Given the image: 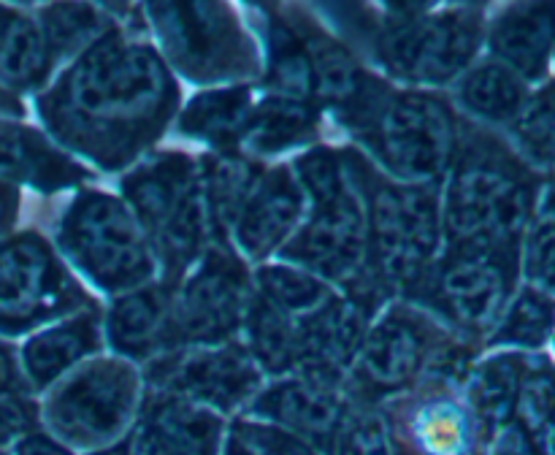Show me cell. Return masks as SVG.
<instances>
[{
  "mask_svg": "<svg viewBox=\"0 0 555 455\" xmlns=\"http://www.w3.org/2000/svg\"><path fill=\"white\" fill-rule=\"evenodd\" d=\"M173 103L177 87L155 49L108 32L41 98V117L70 150L119 168L160 135Z\"/></svg>",
  "mask_w": 555,
  "mask_h": 455,
  "instance_id": "cell-1",
  "label": "cell"
},
{
  "mask_svg": "<svg viewBox=\"0 0 555 455\" xmlns=\"http://www.w3.org/2000/svg\"><path fill=\"white\" fill-rule=\"evenodd\" d=\"M345 112L369 150L399 179H437L453 162L455 122L437 95L388 92V87L366 79Z\"/></svg>",
  "mask_w": 555,
  "mask_h": 455,
  "instance_id": "cell-2",
  "label": "cell"
},
{
  "mask_svg": "<svg viewBox=\"0 0 555 455\" xmlns=\"http://www.w3.org/2000/svg\"><path fill=\"white\" fill-rule=\"evenodd\" d=\"M531 214V187L504 155L472 150L455 162L444 195L450 249H518Z\"/></svg>",
  "mask_w": 555,
  "mask_h": 455,
  "instance_id": "cell-3",
  "label": "cell"
},
{
  "mask_svg": "<svg viewBox=\"0 0 555 455\" xmlns=\"http://www.w3.org/2000/svg\"><path fill=\"white\" fill-rule=\"evenodd\" d=\"M60 249L103 290H135L155 271L144 227L119 198L81 193L57 227Z\"/></svg>",
  "mask_w": 555,
  "mask_h": 455,
  "instance_id": "cell-4",
  "label": "cell"
},
{
  "mask_svg": "<svg viewBox=\"0 0 555 455\" xmlns=\"http://www.w3.org/2000/svg\"><path fill=\"white\" fill-rule=\"evenodd\" d=\"M128 209L171 274L188 269L211 233L204 190L184 155H160L122 182Z\"/></svg>",
  "mask_w": 555,
  "mask_h": 455,
  "instance_id": "cell-5",
  "label": "cell"
},
{
  "mask_svg": "<svg viewBox=\"0 0 555 455\" xmlns=\"http://www.w3.org/2000/svg\"><path fill=\"white\" fill-rule=\"evenodd\" d=\"M369 252L383 287L415 290L439 244V204L423 184L379 182L369 198Z\"/></svg>",
  "mask_w": 555,
  "mask_h": 455,
  "instance_id": "cell-6",
  "label": "cell"
},
{
  "mask_svg": "<svg viewBox=\"0 0 555 455\" xmlns=\"http://www.w3.org/2000/svg\"><path fill=\"white\" fill-rule=\"evenodd\" d=\"M482 38L480 11L450 9L428 14L404 9L383 32L379 54L396 76L417 84H442L475 57Z\"/></svg>",
  "mask_w": 555,
  "mask_h": 455,
  "instance_id": "cell-7",
  "label": "cell"
},
{
  "mask_svg": "<svg viewBox=\"0 0 555 455\" xmlns=\"http://www.w3.org/2000/svg\"><path fill=\"white\" fill-rule=\"evenodd\" d=\"M168 60L193 79H225L249 74L255 52L236 16L220 3L146 5Z\"/></svg>",
  "mask_w": 555,
  "mask_h": 455,
  "instance_id": "cell-8",
  "label": "cell"
},
{
  "mask_svg": "<svg viewBox=\"0 0 555 455\" xmlns=\"http://www.w3.org/2000/svg\"><path fill=\"white\" fill-rule=\"evenodd\" d=\"M139 401V377L128 363L95 361L47 401V422L81 447L106 444L128 426Z\"/></svg>",
  "mask_w": 555,
  "mask_h": 455,
  "instance_id": "cell-9",
  "label": "cell"
},
{
  "mask_svg": "<svg viewBox=\"0 0 555 455\" xmlns=\"http://www.w3.org/2000/svg\"><path fill=\"white\" fill-rule=\"evenodd\" d=\"M81 292L43 238L0 244V330L22 334L79 307Z\"/></svg>",
  "mask_w": 555,
  "mask_h": 455,
  "instance_id": "cell-10",
  "label": "cell"
},
{
  "mask_svg": "<svg viewBox=\"0 0 555 455\" xmlns=\"http://www.w3.org/2000/svg\"><path fill=\"white\" fill-rule=\"evenodd\" d=\"M518 249H450L428 282L434 307L469 334L488 330L507 307Z\"/></svg>",
  "mask_w": 555,
  "mask_h": 455,
  "instance_id": "cell-11",
  "label": "cell"
},
{
  "mask_svg": "<svg viewBox=\"0 0 555 455\" xmlns=\"http://www.w3.org/2000/svg\"><path fill=\"white\" fill-rule=\"evenodd\" d=\"M247 274L233 255L209 249L171 301L177 344L215 347L236 330L247 314Z\"/></svg>",
  "mask_w": 555,
  "mask_h": 455,
  "instance_id": "cell-12",
  "label": "cell"
},
{
  "mask_svg": "<svg viewBox=\"0 0 555 455\" xmlns=\"http://www.w3.org/2000/svg\"><path fill=\"white\" fill-rule=\"evenodd\" d=\"M155 382L198 406L233 410L258 390V363L233 344L171 352L155 366Z\"/></svg>",
  "mask_w": 555,
  "mask_h": 455,
  "instance_id": "cell-13",
  "label": "cell"
},
{
  "mask_svg": "<svg viewBox=\"0 0 555 455\" xmlns=\"http://www.w3.org/2000/svg\"><path fill=\"white\" fill-rule=\"evenodd\" d=\"M369 252V225L361 204L350 190L314 200V214L291 244L282 249L287 260L309 274L345 280L361 271Z\"/></svg>",
  "mask_w": 555,
  "mask_h": 455,
  "instance_id": "cell-14",
  "label": "cell"
},
{
  "mask_svg": "<svg viewBox=\"0 0 555 455\" xmlns=\"http://www.w3.org/2000/svg\"><path fill=\"white\" fill-rule=\"evenodd\" d=\"M366 314L352 298H331L298 320V361L301 374L336 385L341 372L358 358L366 336Z\"/></svg>",
  "mask_w": 555,
  "mask_h": 455,
  "instance_id": "cell-15",
  "label": "cell"
},
{
  "mask_svg": "<svg viewBox=\"0 0 555 455\" xmlns=\"http://www.w3.org/2000/svg\"><path fill=\"white\" fill-rule=\"evenodd\" d=\"M428 328L421 314L393 307L366 336L358 350V377L374 390H399L428 361Z\"/></svg>",
  "mask_w": 555,
  "mask_h": 455,
  "instance_id": "cell-16",
  "label": "cell"
},
{
  "mask_svg": "<svg viewBox=\"0 0 555 455\" xmlns=\"http://www.w3.org/2000/svg\"><path fill=\"white\" fill-rule=\"evenodd\" d=\"M253 412L318 450L331 447L345 422V406L336 393V385L307 374H298L296 379H285L266 390L253 404Z\"/></svg>",
  "mask_w": 555,
  "mask_h": 455,
  "instance_id": "cell-17",
  "label": "cell"
},
{
  "mask_svg": "<svg viewBox=\"0 0 555 455\" xmlns=\"http://www.w3.org/2000/svg\"><path fill=\"white\" fill-rule=\"evenodd\" d=\"M220 420L204 406L163 393L150 401L130 455H217Z\"/></svg>",
  "mask_w": 555,
  "mask_h": 455,
  "instance_id": "cell-18",
  "label": "cell"
},
{
  "mask_svg": "<svg viewBox=\"0 0 555 455\" xmlns=\"http://www.w3.org/2000/svg\"><path fill=\"white\" fill-rule=\"evenodd\" d=\"M301 184L285 168L258 177L247 204H244L242 217L233 227L238 247L249 258H266L269 252H274L301 217Z\"/></svg>",
  "mask_w": 555,
  "mask_h": 455,
  "instance_id": "cell-19",
  "label": "cell"
},
{
  "mask_svg": "<svg viewBox=\"0 0 555 455\" xmlns=\"http://www.w3.org/2000/svg\"><path fill=\"white\" fill-rule=\"evenodd\" d=\"M555 47V5H509L491 27V49L520 79H540Z\"/></svg>",
  "mask_w": 555,
  "mask_h": 455,
  "instance_id": "cell-20",
  "label": "cell"
},
{
  "mask_svg": "<svg viewBox=\"0 0 555 455\" xmlns=\"http://www.w3.org/2000/svg\"><path fill=\"white\" fill-rule=\"evenodd\" d=\"M108 339L114 350L139 361L177 352L171 298H166V292L157 287L133 290L119 298L108 312Z\"/></svg>",
  "mask_w": 555,
  "mask_h": 455,
  "instance_id": "cell-21",
  "label": "cell"
},
{
  "mask_svg": "<svg viewBox=\"0 0 555 455\" xmlns=\"http://www.w3.org/2000/svg\"><path fill=\"white\" fill-rule=\"evenodd\" d=\"M0 177L27 179L38 187L52 190L76 184L85 179V171L33 130L0 122Z\"/></svg>",
  "mask_w": 555,
  "mask_h": 455,
  "instance_id": "cell-22",
  "label": "cell"
},
{
  "mask_svg": "<svg viewBox=\"0 0 555 455\" xmlns=\"http://www.w3.org/2000/svg\"><path fill=\"white\" fill-rule=\"evenodd\" d=\"M98 339H101L98 323L90 314H81V317L68 320V323L41 330V334L27 341L25 352H22L25 374L36 388H43V385L63 377L81 358L95 352Z\"/></svg>",
  "mask_w": 555,
  "mask_h": 455,
  "instance_id": "cell-23",
  "label": "cell"
},
{
  "mask_svg": "<svg viewBox=\"0 0 555 455\" xmlns=\"http://www.w3.org/2000/svg\"><path fill=\"white\" fill-rule=\"evenodd\" d=\"M253 117V98L244 87L201 92L182 114V130L190 139L228 146L238 141Z\"/></svg>",
  "mask_w": 555,
  "mask_h": 455,
  "instance_id": "cell-24",
  "label": "cell"
},
{
  "mask_svg": "<svg viewBox=\"0 0 555 455\" xmlns=\"http://www.w3.org/2000/svg\"><path fill=\"white\" fill-rule=\"evenodd\" d=\"M459 98L472 114L491 119V122H515L529 101L526 81L499 60L475 65L461 79Z\"/></svg>",
  "mask_w": 555,
  "mask_h": 455,
  "instance_id": "cell-25",
  "label": "cell"
},
{
  "mask_svg": "<svg viewBox=\"0 0 555 455\" xmlns=\"http://www.w3.org/2000/svg\"><path fill=\"white\" fill-rule=\"evenodd\" d=\"M526 361L513 352L491 358L472 374L469 401L472 412L480 420L488 433H496L499 428L513 422L515 401H518L520 379H524Z\"/></svg>",
  "mask_w": 555,
  "mask_h": 455,
  "instance_id": "cell-26",
  "label": "cell"
},
{
  "mask_svg": "<svg viewBox=\"0 0 555 455\" xmlns=\"http://www.w3.org/2000/svg\"><path fill=\"white\" fill-rule=\"evenodd\" d=\"M255 182H258V171L244 157L225 155L209 162L206 177L201 179V190H204L206 217L215 236L222 238L236 227Z\"/></svg>",
  "mask_w": 555,
  "mask_h": 455,
  "instance_id": "cell-27",
  "label": "cell"
},
{
  "mask_svg": "<svg viewBox=\"0 0 555 455\" xmlns=\"http://www.w3.org/2000/svg\"><path fill=\"white\" fill-rule=\"evenodd\" d=\"M52 52L41 27L22 14L0 11V79L11 87H36L47 76Z\"/></svg>",
  "mask_w": 555,
  "mask_h": 455,
  "instance_id": "cell-28",
  "label": "cell"
},
{
  "mask_svg": "<svg viewBox=\"0 0 555 455\" xmlns=\"http://www.w3.org/2000/svg\"><path fill=\"white\" fill-rule=\"evenodd\" d=\"M249 358L266 372L282 374L296 368L298 361V323L287 312L276 309L263 296L249 298L247 314Z\"/></svg>",
  "mask_w": 555,
  "mask_h": 455,
  "instance_id": "cell-29",
  "label": "cell"
},
{
  "mask_svg": "<svg viewBox=\"0 0 555 455\" xmlns=\"http://www.w3.org/2000/svg\"><path fill=\"white\" fill-rule=\"evenodd\" d=\"M314 125H318V114L309 103L276 95L253 108V117H249L242 139L258 155H271V152L301 144L314 133Z\"/></svg>",
  "mask_w": 555,
  "mask_h": 455,
  "instance_id": "cell-30",
  "label": "cell"
},
{
  "mask_svg": "<svg viewBox=\"0 0 555 455\" xmlns=\"http://www.w3.org/2000/svg\"><path fill=\"white\" fill-rule=\"evenodd\" d=\"M555 330V298L542 287H524L502 312L493 344L542 347Z\"/></svg>",
  "mask_w": 555,
  "mask_h": 455,
  "instance_id": "cell-31",
  "label": "cell"
},
{
  "mask_svg": "<svg viewBox=\"0 0 555 455\" xmlns=\"http://www.w3.org/2000/svg\"><path fill=\"white\" fill-rule=\"evenodd\" d=\"M301 43L307 49L309 60H312L314 92L328 103L347 106L366 81V76L358 70L356 60L347 54V49L325 38L323 32H309V36L301 38Z\"/></svg>",
  "mask_w": 555,
  "mask_h": 455,
  "instance_id": "cell-32",
  "label": "cell"
},
{
  "mask_svg": "<svg viewBox=\"0 0 555 455\" xmlns=\"http://www.w3.org/2000/svg\"><path fill=\"white\" fill-rule=\"evenodd\" d=\"M412 433L428 455H466L472 447V422L448 399L423 404L412 417Z\"/></svg>",
  "mask_w": 555,
  "mask_h": 455,
  "instance_id": "cell-33",
  "label": "cell"
},
{
  "mask_svg": "<svg viewBox=\"0 0 555 455\" xmlns=\"http://www.w3.org/2000/svg\"><path fill=\"white\" fill-rule=\"evenodd\" d=\"M258 296L274 303L276 309L287 312L291 317H307L314 309L331 301V292L323 282L304 269L293 265H266L258 271Z\"/></svg>",
  "mask_w": 555,
  "mask_h": 455,
  "instance_id": "cell-34",
  "label": "cell"
},
{
  "mask_svg": "<svg viewBox=\"0 0 555 455\" xmlns=\"http://www.w3.org/2000/svg\"><path fill=\"white\" fill-rule=\"evenodd\" d=\"M269 84L280 92V98L309 103L314 92V70L301 38L287 27L271 30V63H269Z\"/></svg>",
  "mask_w": 555,
  "mask_h": 455,
  "instance_id": "cell-35",
  "label": "cell"
},
{
  "mask_svg": "<svg viewBox=\"0 0 555 455\" xmlns=\"http://www.w3.org/2000/svg\"><path fill=\"white\" fill-rule=\"evenodd\" d=\"M515 422L545 442L555 426V368L547 361L526 363L515 401Z\"/></svg>",
  "mask_w": 555,
  "mask_h": 455,
  "instance_id": "cell-36",
  "label": "cell"
},
{
  "mask_svg": "<svg viewBox=\"0 0 555 455\" xmlns=\"http://www.w3.org/2000/svg\"><path fill=\"white\" fill-rule=\"evenodd\" d=\"M41 32L49 52L65 54L103 38L108 20L95 5H49L41 11Z\"/></svg>",
  "mask_w": 555,
  "mask_h": 455,
  "instance_id": "cell-37",
  "label": "cell"
},
{
  "mask_svg": "<svg viewBox=\"0 0 555 455\" xmlns=\"http://www.w3.org/2000/svg\"><path fill=\"white\" fill-rule=\"evenodd\" d=\"M515 135L534 160L555 166V81L526 101L515 119Z\"/></svg>",
  "mask_w": 555,
  "mask_h": 455,
  "instance_id": "cell-38",
  "label": "cell"
},
{
  "mask_svg": "<svg viewBox=\"0 0 555 455\" xmlns=\"http://www.w3.org/2000/svg\"><path fill=\"white\" fill-rule=\"evenodd\" d=\"M233 437L253 455H323L304 439L266 422H238Z\"/></svg>",
  "mask_w": 555,
  "mask_h": 455,
  "instance_id": "cell-39",
  "label": "cell"
},
{
  "mask_svg": "<svg viewBox=\"0 0 555 455\" xmlns=\"http://www.w3.org/2000/svg\"><path fill=\"white\" fill-rule=\"evenodd\" d=\"M296 182L301 184L304 193L312 195V200L331 198V195L347 190L345 179H341L339 160H336L328 150L307 152V155L296 162Z\"/></svg>",
  "mask_w": 555,
  "mask_h": 455,
  "instance_id": "cell-40",
  "label": "cell"
},
{
  "mask_svg": "<svg viewBox=\"0 0 555 455\" xmlns=\"http://www.w3.org/2000/svg\"><path fill=\"white\" fill-rule=\"evenodd\" d=\"M336 450L339 455H390L385 422L374 415H358L341 422Z\"/></svg>",
  "mask_w": 555,
  "mask_h": 455,
  "instance_id": "cell-41",
  "label": "cell"
},
{
  "mask_svg": "<svg viewBox=\"0 0 555 455\" xmlns=\"http://www.w3.org/2000/svg\"><path fill=\"white\" fill-rule=\"evenodd\" d=\"M526 269L542 282L545 287L555 290V217L545 214L537 227L531 231L529 244H526Z\"/></svg>",
  "mask_w": 555,
  "mask_h": 455,
  "instance_id": "cell-42",
  "label": "cell"
},
{
  "mask_svg": "<svg viewBox=\"0 0 555 455\" xmlns=\"http://www.w3.org/2000/svg\"><path fill=\"white\" fill-rule=\"evenodd\" d=\"M488 455H547V450L545 442L534 439L526 428H520L513 420L493 433Z\"/></svg>",
  "mask_w": 555,
  "mask_h": 455,
  "instance_id": "cell-43",
  "label": "cell"
},
{
  "mask_svg": "<svg viewBox=\"0 0 555 455\" xmlns=\"http://www.w3.org/2000/svg\"><path fill=\"white\" fill-rule=\"evenodd\" d=\"M27 428V415L20 404H11V401H0V447H5L9 442H14L16 437H25Z\"/></svg>",
  "mask_w": 555,
  "mask_h": 455,
  "instance_id": "cell-44",
  "label": "cell"
},
{
  "mask_svg": "<svg viewBox=\"0 0 555 455\" xmlns=\"http://www.w3.org/2000/svg\"><path fill=\"white\" fill-rule=\"evenodd\" d=\"M16 455H70V450L47 433H25L16 442Z\"/></svg>",
  "mask_w": 555,
  "mask_h": 455,
  "instance_id": "cell-45",
  "label": "cell"
},
{
  "mask_svg": "<svg viewBox=\"0 0 555 455\" xmlns=\"http://www.w3.org/2000/svg\"><path fill=\"white\" fill-rule=\"evenodd\" d=\"M16 385V366H14V358L5 347H0V395L11 393Z\"/></svg>",
  "mask_w": 555,
  "mask_h": 455,
  "instance_id": "cell-46",
  "label": "cell"
},
{
  "mask_svg": "<svg viewBox=\"0 0 555 455\" xmlns=\"http://www.w3.org/2000/svg\"><path fill=\"white\" fill-rule=\"evenodd\" d=\"M16 214V193L9 187V184L0 182V231L11 225Z\"/></svg>",
  "mask_w": 555,
  "mask_h": 455,
  "instance_id": "cell-47",
  "label": "cell"
},
{
  "mask_svg": "<svg viewBox=\"0 0 555 455\" xmlns=\"http://www.w3.org/2000/svg\"><path fill=\"white\" fill-rule=\"evenodd\" d=\"M92 455H130V444L128 442H119V444H112V447L98 450V453H92Z\"/></svg>",
  "mask_w": 555,
  "mask_h": 455,
  "instance_id": "cell-48",
  "label": "cell"
},
{
  "mask_svg": "<svg viewBox=\"0 0 555 455\" xmlns=\"http://www.w3.org/2000/svg\"><path fill=\"white\" fill-rule=\"evenodd\" d=\"M225 455H253V453H249V450L244 447L236 437H231V442H228V447H225Z\"/></svg>",
  "mask_w": 555,
  "mask_h": 455,
  "instance_id": "cell-49",
  "label": "cell"
},
{
  "mask_svg": "<svg viewBox=\"0 0 555 455\" xmlns=\"http://www.w3.org/2000/svg\"><path fill=\"white\" fill-rule=\"evenodd\" d=\"M545 214H553L555 217V182L547 187V195H545Z\"/></svg>",
  "mask_w": 555,
  "mask_h": 455,
  "instance_id": "cell-50",
  "label": "cell"
},
{
  "mask_svg": "<svg viewBox=\"0 0 555 455\" xmlns=\"http://www.w3.org/2000/svg\"><path fill=\"white\" fill-rule=\"evenodd\" d=\"M0 108H16L14 98H9V95H5L3 90H0Z\"/></svg>",
  "mask_w": 555,
  "mask_h": 455,
  "instance_id": "cell-51",
  "label": "cell"
},
{
  "mask_svg": "<svg viewBox=\"0 0 555 455\" xmlns=\"http://www.w3.org/2000/svg\"><path fill=\"white\" fill-rule=\"evenodd\" d=\"M547 455H555V426L551 428V433H547Z\"/></svg>",
  "mask_w": 555,
  "mask_h": 455,
  "instance_id": "cell-52",
  "label": "cell"
},
{
  "mask_svg": "<svg viewBox=\"0 0 555 455\" xmlns=\"http://www.w3.org/2000/svg\"><path fill=\"white\" fill-rule=\"evenodd\" d=\"M396 455H406V453H396Z\"/></svg>",
  "mask_w": 555,
  "mask_h": 455,
  "instance_id": "cell-53",
  "label": "cell"
}]
</instances>
